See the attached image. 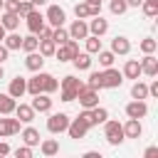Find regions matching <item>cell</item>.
Segmentation results:
<instances>
[{
    "mask_svg": "<svg viewBox=\"0 0 158 158\" xmlns=\"http://www.w3.org/2000/svg\"><path fill=\"white\" fill-rule=\"evenodd\" d=\"M0 10H2V0H0Z\"/></svg>",
    "mask_w": 158,
    "mask_h": 158,
    "instance_id": "9f6ffc18",
    "label": "cell"
},
{
    "mask_svg": "<svg viewBox=\"0 0 158 158\" xmlns=\"http://www.w3.org/2000/svg\"><path fill=\"white\" fill-rule=\"evenodd\" d=\"M104 138H106L109 146H121V143L126 141L123 126H121L116 118H106V121H104Z\"/></svg>",
    "mask_w": 158,
    "mask_h": 158,
    "instance_id": "7a4b0ae2",
    "label": "cell"
},
{
    "mask_svg": "<svg viewBox=\"0 0 158 158\" xmlns=\"http://www.w3.org/2000/svg\"><path fill=\"white\" fill-rule=\"evenodd\" d=\"M7 153H10V146H7V143H2V141H0V156H7Z\"/></svg>",
    "mask_w": 158,
    "mask_h": 158,
    "instance_id": "681fc988",
    "label": "cell"
},
{
    "mask_svg": "<svg viewBox=\"0 0 158 158\" xmlns=\"http://www.w3.org/2000/svg\"><path fill=\"white\" fill-rule=\"evenodd\" d=\"M20 136H22V141H25V146H40V131L37 128H32V126H27V128H20Z\"/></svg>",
    "mask_w": 158,
    "mask_h": 158,
    "instance_id": "7402d4cb",
    "label": "cell"
},
{
    "mask_svg": "<svg viewBox=\"0 0 158 158\" xmlns=\"http://www.w3.org/2000/svg\"><path fill=\"white\" fill-rule=\"evenodd\" d=\"M138 64H141V74H146V77H156V74H158V59H156L153 52L146 54Z\"/></svg>",
    "mask_w": 158,
    "mask_h": 158,
    "instance_id": "2e32d148",
    "label": "cell"
},
{
    "mask_svg": "<svg viewBox=\"0 0 158 158\" xmlns=\"http://www.w3.org/2000/svg\"><path fill=\"white\" fill-rule=\"evenodd\" d=\"M109 10H111V15H123L128 10V5H126V0H111L109 2Z\"/></svg>",
    "mask_w": 158,
    "mask_h": 158,
    "instance_id": "60d3db41",
    "label": "cell"
},
{
    "mask_svg": "<svg viewBox=\"0 0 158 158\" xmlns=\"http://www.w3.org/2000/svg\"><path fill=\"white\" fill-rule=\"evenodd\" d=\"M0 79H5V69H2V64H0Z\"/></svg>",
    "mask_w": 158,
    "mask_h": 158,
    "instance_id": "11a10c76",
    "label": "cell"
},
{
    "mask_svg": "<svg viewBox=\"0 0 158 158\" xmlns=\"http://www.w3.org/2000/svg\"><path fill=\"white\" fill-rule=\"evenodd\" d=\"M74 15H77L79 20H89V17H91L89 2H77V5H74Z\"/></svg>",
    "mask_w": 158,
    "mask_h": 158,
    "instance_id": "8d00e7d4",
    "label": "cell"
},
{
    "mask_svg": "<svg viewBox=\"0 0 158 158\" xmlns=\"http://www.w3.org/2000/svg\"><path fill=\"white\" fill-rule=\"evenodd\" d=\"M15 106H17V99H15V96L0 94V114H2V116H10V114L15 111Z\"/></svg>",
    "mask_w": 158,
    "mask_h": 158,
    "instance_id": "484cf974",
    "label": "cell"
},
{
    "mask_svg": "<svg viewBox=\"0 0 158 158\" xmlns=\"http://www.w3.org/2000/svg\"><path fill=\"white\" fill-rule=\"evenodd\" d=\"M25 25H27V30H30L32 35H37V32H40V30H42L47 22H44V15H42V12L35 7V10H30V12L25 15Z\"/></svg>",
    "mask_w": 158,
    "mask_h": 158,
    "instance_id": "52a82bcc",
    "label": "cell"
},
{
    "mask_svg": "<svg viewBox=\"0 0 158 158\" xmlns=\"http://www.w3.org/2000/svg\"><path fill=\"white\" fill-rule=\"evenodd\" d=\"M79 52V44H77V40H67L64 44H57V49H54V57H57V62H72V57Z\"/></svg>",
    "mask_w": 158,
    "mask_h": 158,
    "instance_id": "3957f363",
    "label": "cell"
},
{
    "mask_svg": "<svg viewBox=\"0 0 158 158\" xmlns=\"http://www.w3.org/2000/svg\"><path fill=\"white\" fill-rule=\"evenodd\" d=\"M67 32H69V40H84V37L89 35V25H86V20H79V17H77Z\"/></svg>",
    "mask_w": 158,
    "mask_h": 158,
    "instance_id": "9a60e30c",
    "label": "cell"
},
{
    "mask_svg": "<svg viewBox=\"0 0 158 158\" xmlns=\"http://www.w3.org/2000/svg\"><path fill=\"white\" fill-rule=\"evenodd\" d=\"M25 67L30 69V72H40L42 67H44V57L35 49V52H27V57H25Z\"/></svg>",
    "mask_w": 158,
    "mask_h": 158,
    "instance_id": "ffe728a7",
    "label": "cell"
},
{
    "mask_svg": "<svg viewBox=\"0 0 158 158\" xmlns=\"http://www.w3.org/2000/svg\"><path fill=\"white\" fill-rule=\"evenodd\" d=\"M30 10H35V7H32V2H30V0H20V7H17V15H20V17H25V15L30 12Z\"/></svg>",
    "mask_w": 158,
    "mask_h": 158,
    "instance_id": "b9f144b4",
    "label": "cell"
},
{
    "mask_svg": "<svg viewBox=\"0 0 158 158\" xmlns=\"http://www.w3.org/2000/svg\"><path fill=\"white\" fill-rule=\"evenodd\" d=\"M67 126H69V116H67L64 111L49 114V118H47V131H49V133H64Z\"/></svg>",
    "mask_w": 158,
    "mask_h": 158,
    "instance_id": "5b68a950",
    "label": "cell"
},
{
    "mask_svg": "<svg viewBox=\"0 0 158 158\" xmlns=\"http://www.w3.org/2000/svg\"><path fill=\"white\" fill-rule=\"evenodd\" d=\"M77 101H79L81 109H94V106H99V91L96 89H89L84 84V89L77 94Z\"/></svg>",
    "mask_w": 158,
    "mask_h": 158,
    "instance_id": "8992f818",
    "label": "cell"
},
{
    "mask_svg": "<svg viewBox=\"0 0 158 158\" xmlns=\"http://www.w3.org/2000/svg\"><path fill=\"white\" fill-rule=\"evenodd\" d=\"M64 20H67V12H64L59 5H49V7H47L44 22H49L52 27H59V25H64Z\"/></svg>",
    "mask_w": 158,
    "mask_h": 158,
    "instance_id": "ba28073f",
    "label": "cell"
},
{
    "mask_svg": "<svg viewBox=\"0 0 158 158\" xmlns=\"http://www.w3.org/2000/svg\"><path fill=\"white\" fill-rule=\"evenodd\" d=\"M40 77H42V91H44V94H54V91L59 89V81H57L52 74H47V72L40 69Z\"/></svg>",
    "mask_w": 158,
    "mask_h": 158,
    "instance_id": "d4e9b609",
    "label": "cell"
},
{
    "mask_svg": "<svg viewBox=\"0 0 158 158\" xmlns=\"http://www.w3.org/2000/svg\"><path fill=\"white\" fill-rule=\"evenodd\" d=\"M141 7H143V12H146V17H156V15H158V0H143Z\"/></svg>",
    "mask_w": 158,
    "mask_h": 158,
    "instance_id": "f35d334b",
    "label": "cell"
},
{
    "mask_svg": "<svg viewBox=\"0 0 158 158\" xmlns=\"http://www.w3.org/2000/svg\"><path fill=\"white\" fill-rule=\"evenodd\" d=\"M153 156H158V148H156V146H151V148L143 151V158H153Z\"/></svg>",
    "mask_w": 158,
    "mask_h": 158,
    "instance_id": "c3c4849f",
    "label": "cell"
},
{
    "mask_svg": "<svg viewBox=\"0 0 158 158\" xmlns=\"http://www.w3.org/2000/svg\"><path fill=\"white\" fill-rule=\"evenodd\" d=\"M131 96H133V99H148V84H143L141 79H133Z\"/></svg>",
    "mask_w": 158,
    "mask_h": 158,
    "instance_id": "f546056e",
    "label": "cell"
},
{
    "mask_svg": "<svg viewBox=\"0 0 158 158\" xmlns=\"http://www.w3.org/2000/svg\"><path fill=\"white\" fill-rule=\"evenodd\" d=\"M91 116H94V126H99V123H104V121L109 118V111H106L104 106H94V109H91Z\"/></svg>",
    "mask_w": 158,
    "mask_h": 158,
    "instance_id": "74e56055",
    "label": "cell"
},
{
    "mask_svg": "<svg viewBox=\"0 0 158 158\" xmlns=\"http://www.w3.org/2000/svg\"><path fill=\"white\" fill-rule=\"evenodd\" d=\"M37 44H40V37L30 32L27 37H22V47H20V49H25V52H35V49H37Z\"/></svg>",
    "mask_w": 158,
    "mask_h": 158,
    "instance_id": "836d02e7",
    "label": "cell"
},
{
    "mask_svg": "<svg viewBox=\"0 0 158 158\" xmlns=\"http://www.w3.org/2000/svg\"><path fill=\"white\" fill-rule=\"evenodd\" d=\"M0 22H2V27H5L7 32H12V30L20 27V15H17V12H2Z\"/></svg>",
    "mask_w": 158,
    "mask_h": 158,
    "instance_id": "4316f807",
    "label": "cell"
},
{
    "mask_svg": "<svg viewBox=\"0 0 158 158\" xmlns=\"http://www.w3.org/2000/svg\"><path fill=\"white\" fill-rule=\"evenodd\" d=\"M123 79H138L141 77V64H138V59H128L126 64H123Z\"/></svg>",
    "mask_w": 158,
    "mask_h": 158,
    "instance_id": "cb8c5ba5",
    "label": "cell"
},
{
    "mask_svg": "<svg viewBox=\"0 0 158 158\" xmlns=\"http://www.w3.org/2000/svg\"><path fill=\"white\" fill-rule=\"evenodd\" d=\"M2 44L12 52V49H20L22 47V35L17 32V30H12V32H5V37H2Z\"/></svg>",
    "mask_w": 158,
    "mask_h": 158,
    "instance_id": "603a6c76",
    "label": "cell"
},
{
    "mask_svg": "<svg viewBox=\"0 0 158 158\" xmlns=\"http://www.w3.org/2000/svg\"><path fill=\"white\" fill-rule=\"evenodd\" d=\"M52 40H54V44H64V42L69 40V32L64 30V25H59V27L52 30Z\"/></svg>",
    "mask_w": 158,
    "mask_h": 158,
    "instance_id": "d590c367",
    "label": "cell"
},
{
    "mask_svg": "<svg viewBox=\"0 0 158 158\" xmlns=\"http://www.w3.org/2000/svg\"><path fill=\"white\" fill-rule=\"evenodd\" d=\"M96 54H99V64H101L104 69H106V67H114V59H116V54H114L111 49H99Z\"/></svg>",
    "mask_w": 158,
    "mask_h": 158,
    "instance_id": "d6a6232c",
    "label": "cell"
},
{
    "mask_svg": "<svg viewBox=\"0 0 158 158\" xmlns=\"http://www.w3.org/2000/svg\"><path fill=\"white\" fill-rule=\"evenodd\" d=\"M32 2V7H42V5H47V0H30Z\"/></svg>",
    "mask_w": 158,
    "mask_h": 158,
    "instance_id": "816d5d0a",
    "label": "cell"
},
{
    "mask_svg": "<svg viewBox=\"0 0 158 158\" xmlns=\"http://www.w3.org/2000/svg\"><path fill=\"white\" fill-rule=\"evenodd\" d=\"M89 35H96V37H104L106 32H109V20H104L101 15H94L89 22Z\"/></svg>",
    "mask_w": 158,
    "mask_h": 158,
    "instance_id": "7c38bea8",
    "label": "cell"
},
{
    "mask_svg": "<svg viewBox=\"0 0 158 158\" xmlns=\"http://www.w3.org/2000/svg\"><path fill=\"white\" fill-rule=\"evenodd\" d=\"M111 52H114V54H128V52H131V42H128V37L116 35V37L111 40Z\"/></svg>",
    "mask_w": 158,
    "mask_h": 158,
    "instance_id": "d6986e66",
    "label": "cell"
},
{
    "mask_svg": "<svg viewBox=\"0 0 158 158\" xmlns=\"http://www.w3.org/2000/svg\"><path fill=\"white\" fill-rule=\"evenodd\" d=\"M141 2H143V0H126V5H128V7H138Z\"/></svg>",
    "mask_w": 158,
    "mask_h": 158,
    "instance_id": "f907efd6",
    "label": "cell"
},
{
    "mask_svg": "<svg viewBox=\"0 0 158 158\" xmlns=\"http://www.w3.org/2000/svg\"><path fill=\"white\" fill-rule=\"evenodd\" d=\"M7 57H10V49L0 42V64H2V62H7Z\"/></svg>",
    "mask_w": 158,
    "mask_h": 158,
    "instance_id": "7dc6e473",
    "label": "cell"
},
{
    "mask_svg": "<svg viewBox=\"0 0 158 158\" xmlns=\"http://www.w3.org/2000/svg\"><path fill=\"white\" fill-rule=\"evenodd\" d=\"M146 114H148L146 99H133L131 104H126V116H128V118H143Z\"/></svg>",
    "mask_w": 158,
    "mask_h": 158,
    "instance_id": "9c48e42d",
    "label": "cell"
},
{
    "mask_svg": "<svg viewBox=\"0 0 158 158\" xmlns=\"http://www.w3.org/2000/svg\"><path fill=\"white\" fill-rule=\"evenodd\" d=\"M121 126H123V136H126V138H141V133H143L141 118H128V121L121 123Z\"/></svg>",
    "mask_w": 158,
    "mask_h": 158,
    "instance_id": "e0dca14e",
    "label": "cell"
},
{
    "mask_svg": "<svg viewBox=\"0 0 158 158\" xmlns=\"http://www.w3.org/2000/svg\"><path fill=\"white\" fill-rule=\"evenodd\" d=\"M5 32H7V30H5V27H2V22H0V42H2V37H5Z\"/></svg>",
    "mask_w": 158,
    "mask_h": 158,
    "instance_id": "f5cc1de1",
    "label": "cell"
},
{
    "mask_svg": "<svg viewBox=\"0 0 158 158\" xmlns=\"http://www.w3.org/2000/svg\"><path fill=\"white\" fill-rule=\"evenodd\" d=\"M12 114L20 118V123H32V121H35V109H32L30 104H17Z\"/></svg>",
    "mask_w": 158,
    "mask_h": 158,
    "instance_id": "ac0fdd59",
    "label": "cell"
},
{
    "mask_svg": "<svg viewBox=\"0 0 158 158\" xmlns=\"http://www.w3.org/2000/svg\"><path fill=\"white\" fill-rule=\"evenodd\" d=\"M54 49H57V44H54V40H40V44H37V52L47 59V57H54Z\"/></svg>",
    "mask_w": 158,
    "mask_h": 158,
    "instance_id": "f1b7e54d",
    "label": "cell"
},
{
    "mask_svg": "<svg viewBox=\"0 0 158 158\" xmlns=\"http://www.w3.org/2000/svg\"><path fill=\"white\" fill-rule=\"evenodd\" d=\"M79 118H81V121H84L89 128L94 126V116H91V109H84V111H79Z\"/></svg>",
    "mask_w": 158,
    "mask_h": 158,
    "instance_id": "7bdbcfd3",
    "label": "cell"
},
{
    "mask_svg": "<svg viewBox=\"0 0 158 158\" xmlns=\"http://www.w3.org/2000/svg\"><path fill=\"white\" fill-rule=\"evenodd\" d=\"M138 49H141L143 54H151V52H156V49H158V42H156L153 37H143V40L138 42Z\"/></svg>",
    "mask_w": 158,
    "mask_h": 158,
    "instance_id": "e575fe53",
    "label": "cell"
},
{
    "mask_svg": "<svg viewBox=\"0 0 158 158\" xmlns=\"http://www.w3.org/2000/svg\"><path fill=\"white\" fill-rule=\"evenodd\" d=\"M30 106L35 109V114H49L52 111V99H49V94L40 91V94H35V99H32Z\"/></svg>",
    "mask_w": 158,
    "mask_h": 158,
    "instance_id": "30bf717a",
    "label": "cell"
},
{
    "mask_svg": "<svg viewBox=\"0 0 158 158\" xmlns=\"http://www.w3.org/2000/svg\"><path fill=\"white\" fill-rule=\"evenodd\" d=\"M59 89H62V91H59L62 101H67V104H69V101H77V94L84 89V81H81V79H77L74 74H67V77L62 79Z\"/></svg>",
    "mask_w": 158,
    "mask_h": 158,
    "instance_id": "6da1fadb",
    "label": "cell"
},
{
    "mask_svg": "<svg viewBox=\"0 0 158 158\" xmlns=\"http://www.w3.org/2000/svg\"><path fill=\"white\" fill-rule=\"evenodd\" d=\"M7 94L10 96H15V99H22L25 94H27V79L25 77H15V79H10V86H7Z\"/></svg>",
    "mask_w": 158,
    "mask_h": 158,
    "instance_id": "4fadbf2b",
    "label": "cell"
},
{
    "mask_svg": "<svg viewBox=\"0 0 158 158\" xmlns=\"http://www.w3.org/2000/svg\"><path fill=\"white\" fill-rule=\"evenodd\" d=\"M84 2H89V5H101V0H84Z\"/></svg>",
    "mask_w": 158,
    "mask_h": 158,
    "instance_id": "db71d44e",
    "label": "cell"
},
{
    "mask_svg": "<svg viewBox=\"0 0 158 158\" xmlns=\"http://www.w3.org/2000/svg\"><path fill=\"white\" fill-rule=\"evenodd\" d=\"M86 131H89V126L77 116V118H69V126H67V133H69V138H74V141H79V138H84L86 136Z\"/></svg>",
    "mask_w": 158,
    "mask_h": 158,
    "instance_id": "8fae6325",
    "label": "cell"
},
{
    "mask_svg": "<svg viewBox=\"0 0 158 158\" xmlns=\"http://www.w3.org/2000/svg\"><path fill=\"white\" fill-rule=\"evenodd\" d=\"M40 151H42V156H57L59 153V143L54 141V138H44V141H40Z\"/></svg>",
    "mask_w": 158,
    "mask_h": 158,
    "instance_id": "83f0119b",
    "label": "cell"
},
{
    "mask_svg": "<svg viewBox=\"0 0 158 158\" xmlns=\"http://www.w3.org/2000/svg\"><path fill=\"white\" fill-rule=\"evenodd\" d=\"M91 62H94V59H91V54H89V52H77V54L72 57V64H74L79 72L91 69Z\"/></svg>",
    "mask_w": 158,
    "mask_h": 158,
    "instance_id": "44dd1931",
    "label": "cell"
},
{
    "mask_svg": "<svg viewBox=\"0 0 158 158\" xmlns=\"http://www.w3.org/2000/svg\"><path fill=\"white\" fill-rule=\"evenodd\" d=\"M20 133V118H0V138H7V136H15Z\"/></svg>",
    "mask_w": 158,
    "mask_h": 158,
    "instance_id": "5bb4252c",
    "label": "cell"
},
{
    "mask_svg": "<svg viewBox=\"0 0 158 158\" xmlns=\"http://www.w3.org/2000/svg\"><path fill=\"white\" fill-rule=\"evenodd\" d=\"M148 96H158V79H153L148 84Z\"/></svg>",
    "mask_w": 158,
    "mask_h": 158,
    "instance_id": "bcb514c9",
    "label": "cell"
},
{
    "mask_svg": "<svg viewBox=\"0 0 158 158\" xmlns=\"http://www.w3.org/2000/svg\"><path fill=\"white\" fill-rule=\"evenodd\" d=\"M86 86H89V89H96V91L104 89V84H101V72H91L89 79H86Z\"/></svg>",
    "mask_w": 158,
    "mask_h": 158,
    "instance_id": "ab89813d",
    "label": "cell"
},
{
    "mask_svg": "<svg viewBox=\"0 0 158 158\" xmlns=\"http://www.w3.org/2000/svg\"><path fill=\"white\" fill-rule=\"evenodd\" d=\"M101 84H104V89H118L123 84V74L114 67H106L101 72Z\"/></svg>",
    "mask_w": 158,
    "mask_h": 158,
    "instance_id": "277c9868",
    "label": "cell"
},
{
    "mask_svg": "<svg viewBox=\"0 0 158 158\" xmlns=\"http://www.w3.org/2000/svg\"><path fill=\"white\" fill-rule=\"evenodd\" d=\"M15 156H17V158H32V146H20V148H15Z\"/></svg>",
    "mask_w": 158,
    "mask_h": 158,
    "instance_id": "ee69618b",
    "label": "cell"
},
{
    "mask_svg": "<svg viewBox=\"0 0 158 158\" xmlns=\"http://www.w3.org/2000/svg\"><path fill=\"white\" fill-rule=\"evenodd\" d=\"M84 44H86V52H89V54H96V52L101 49V37L86 35V37H84Z\"/></svg>",
    "mask_w": 158,
    "mask_h": 158,
    "instance_id": "1f68e13d",
    "label": "cell"
},
{
    "mask_svg": "<svg viewBox=\"0 0 158 158\" xmlns=\"http://www.w3.org/2000/svg\"><path fill=\"white\" fill-rule=\"evenodd\" d=\"M42 91V77H40V72H35L30 79H27V94H40Z\"/></svg>",
    "mask_w": 158,
    "mask_h": 158,
    "instance_id": "4dcf8cb0",
    "label": "cell"
},
{
    "mask_svg": "<svg viewBox=\"0 0 158 158\" xmlns=\"http://www.w3.org/2000/svg\"><path fill=\"white\" fill-rule=\"evenodd\" d=\"M20 7V0H2V10L5 12H17Z\"/></svg>",
    "mask_w": 158,
    "mask_h": 158,
    "instance_id": "f6af8a7d",
    "label": "cell"
}]
</instances>
